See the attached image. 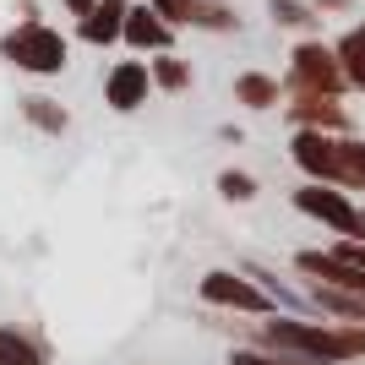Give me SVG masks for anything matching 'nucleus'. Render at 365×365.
<instances>
[{"label":"nucleus","mask_w":365,"mask_h":365,"mask_svg":"<svg viewBox=\"0 0 365 365\" xmlns=\"http://www.w3.org/2000/svg\"><path fill=\"white\" fill-rule=\"evenodd\" d=\"M245 344L289 354L300 365H360L365 360V327L322 322V317H289V311H273V317L251 322Z\"/></svg>","instance_id":"1"},{"label":"nucleus","mask_w":365,"mask_h":365,"mask_svg":"<svg viewBox=\"0 0 365 365\" xmlns=\"http://www.w3.org/2000/svg\"><path fill=\"white\" fill-rule=\"evenodd\" d=\"M284 98H349V76L344 61L327 38H294L289 49V76H284Z\"/></svg>","instance_id":"2"},{"label":"nucleus","mask_w":365,"mask_h":365,"mask_svg":"<svg viewBox=\"0 0 365 365\" xmlns=\"http://www.w3.org/2000/svg\"><path fill=\"white\" fill-rule=\"evenodd\" d=\"M0 61L22 76H61L71 61V44L49 22H16V28L0 33Z\"/></svg>","instance_id":"3"},{"label":"nucleus","mask_w":365,"mask_h":365,"mask_svg":"<svg viewBox=\"0 0 365 365\" xmlns=\"http://www.w3.org/2000/svg\"><path fill=\"white\" fill-rule=\"evenodd\" d=\"M202 305L207 311H218V317H245V322H262V317H273L278 300L267 289H262L257 278H245L240 267H207L197 284Z\"/></svg>","instance_id":"4"},{"label":"nucleus","mask_w":365,"mask_h":365,"mask_svg":"<svg viewBox=\"0 0 365 365\" xmlns=\"http://www.w3.org/2000/svg\"><path fill=\"white\" fill-rule=\"evenodd\" d=\"M294 213L322 224L333 240H360V202L344 191V185H322V180H300L289 191Z\"/></svg>","instance_id":"5"},{"label":"nucleus","mask_w":365,"mask_h":365,"mask_svg":"<svg viewBox=\"0 0 365 365\" xmlns=\"http://www.w3.org/2000/svg\"><path fill=\"white\" fill-rule=\"evenodd\" d=\"M153 98V71L142 55H120V61L104 71V104L115 115H137L142 104Z\"/></svg>","instance_id":"6"},{"label":"nucleus","mask_w":365,"mask_h":365,"mask_svg":"<svg viewBox=\"0 0 365 365\" xmlns=\"http://www.w3.org/2000/svg\"><path fill=\"white\" fill-rule=\"evenodd\" d=\"M284 120L294 131H327V137H360L344 98H284Z\"/></svg>","instance_id":"7"},{"label":"nucleus","mask_w":365,"mask_h":365,"mask_svg":"<svg viewBox=\"0 0 365 365\" xmlns=\"http://www.w3.org/2000/svg\"><path fill=\"white\" fill-rule=\"evenodd\" d=\"M120 44L131 49V55H142V61H153V55L175 49V28H169L164 16L153 11L148 0H131V11H125V33H120Z\"/></svg>","instance_id":"8"},{"label":"nucleus","mask_w":365,"mask_h":365,"mask_svg":"<svg viewBox=\"0 0 365 365\" xmlns=\"http://www.w3.org/2000/svg\"><path fill=\"white\" fill-rule=\"evenodd\" d=\"M125 11H131V0H98L82 22H76V38L88 49H115L125 33Z\"/></svg>","instance_id":"9"},{"label":"nucleus","mask_w":365,"mask_h":365,"mask_svg":"<svg viewBox=\"0 0 365 365\" xmlns=\"http://www.w3.org/2000/svg\"><path fill=\"white\" fill-rule=\"evenodd\" d=\"M235 104H240L245 115H273V109H284V76L240 71V76H235Z\"/></svg>","instance_id":"10"},{"label":"nucleus","mask_w":365,"mask_h":365,"mask_svg":"<svg viewBox=\"0 0 365 365\" xmlns=\"http://www.w3.org/2000/svg\"><path fill=\"white\" fill-rule=\"evenodd\" d=\"M0 365H49L44 333H33L28 322H0Z\"/></svg>","instance_id":"11"},{"label":"nucleus","mask_w":365,"mask_h":365,"mask_svg":"<svg viewBox=\"0 0 365 365\" xmlns=\"http://www.w3.org/2000/svg\"><path fill=\"white\" fill-rule=\"evenodd\" d=\"M22 120H28L33 131H44V137H66V131H71V109H66L61 98H49V93H28V98H22Z\"/></svg>","instance_id":"12"},{"label":"nucleus","mask_w":365,"mask_h":365,"mask_svg":"<svg viewBox=\"0 0 365 365\" xmlns=\"http://www.w3.org/2000/svg\"><path fill=\"white\" fill-rule=\"evenodd\" d=\"M338 61H344V76H349V93H360L365 98V22H354V28H344L333 38Z\"/></svg>","instance_id":"13"},{"label":"nucleus","mask_w":365,"mask_h":365,"mask_svg":"<svg viewBox=\"0 0 365 365\" xmlns=\"http://www.w3.org/2000/svg\"><path fill=\"white\" fill-rule=\"evenodd\" d=\"M148 71H153V88H158V93H191V82H197L191 61H180L175 49L153 55V61H148Z\"/></svg>","instance_id":"14"},{"label":"nucleus","mask_w":365,"mask_h":365,"mask_svg":"<svg viewBox=\"0 0 365 365\" xmlns=\"http://www.w3.org/2000/svg\"><path fill=\"white\" fill-rule=\"evenodd\" d=\"M338 185L365 197V137H338Z\"/></svg>","instance_id":"15"},{"label":"nucleus","mask_w":365,"mask_h":365,"mask_svg":"<svg viewBox=\"0 0 365 365\" xmlns=\"http://www.w3.org/2000/svg\"><path fill=\"white\" fill-rule=\"evenodd\" d=\"M267 16H273V28L300 33V38H311V33L322 28V16L311 11V0H267Z\"/></svg>","instance_id":"16"},{"label":"nucleus","mask_w":365,"mask_h":365,"mask_svg":"<svg viewBox=\"0 0 365 365\" xmlns=\"http://www.w3.org/2000/svg\"><path fill=\"white\" fill-rule=\"evenodd\" d=\"M197 28H202V33H218V38H229V33H240V28H245V16L235 11V0H202Z\"/></svg>","instance_id":"17"},{"label":"nucleus","mask_w":365,"mask_h":365,"mask_svg":"<svg viewBox=\"0 0 365 365\" xmlns=\"http://www.w3.org/2000/svg\"><path fill=\"white\" fill-rule=\"evenodd\" d=\"M257 191H262V180L251 175V169H240V164L218 169V197L224 202H257Z\"/></svg>","instance_id":"18"},{"label":"nucleus","mask_w":365,"mask_h":365,"mask_svg":"<svg viewBox=\"0 0 365 365\" xmlns=\"http://www.w3.org/2000/svg\"><path fill=\"white\" fill-rule=\"evenodd\" d=\"M148 6L164 16L175 33H180V28H197V11H202V0H148Z\"/></svg>","instance_id":"19"},{"label":"nucleus","mask_w":365,"mask_h":365,"mask_svg":"<svg viewBox=\"0 0 365 365\" xmlns=\"http://www.w3.org/2000/svg\"><path fill=\"white\" fill-rule=\"evenodd\" d=\"M229 365H300V360L273 354V349H257V344H235V349H229Z\"/></svg>","instance_id":"20"},{"label":"nucleus","mask_w":365,"mask_h":365,"mask_svg":"<svg viewBox=\"0 0 365 365\" xmlns=\"http://www.w3.org/2000/svg\"><path fill=\"white\" fill-rule=\"evenodd\" d=\"M327 251H333L338 262H349V267L365 273V240H327Z\"/></svg>","instance_id":"21"},{"label":"nucleus","mask_w":365,"mask_h":365,"mask_svg":"<svg viewBox=\"0 0 365 365\" xmlns=\"http://www.w3.org/2000/svg\"><path fill=\"white\" fill-rule=\"evenodd\" d=\"M317 16H354V0H311Z\"/></svg>","instance_id":"22"},{"label":"nucleus","mask_w":365,"mask_h":365,"mask_svg":"<svg viewBox=\"0 0 365 365\" xmlns=\"http://www.w3.org/2000/svg\"><path fill=\"white\" fill-rule=\"evenodd\" d=\"M61 6H66V11H71V16H76V22H82V16H88L93 6H98V0H61Z\"/></svg>","instance_id":"23"},{"label":"nucleus","mask_w":365,"mask_h":365,"mask_svg":"<svg viewBox=\"0 0 365 365\" xmlns=\"http://www.w3.org/2000/svg\"><path fill=\"white\" fill-rule=\"evenodd\" d=\"M360 240H365V202H360Z\"/></svg>","instance_id":"24"}]
</instances>
